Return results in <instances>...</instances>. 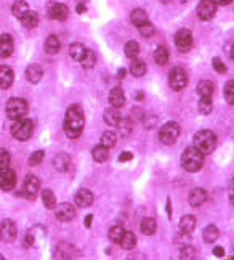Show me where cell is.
I'll list each match as a JSON object with an SVG mask.
<instances>
[{
	"mask_svg": "<svg viewBox=\"0 0 234 260\" xmlns=\"http://www.w3.org/2000/svg\"><path fill=\"white\" fill-rule=\"evenodd\" d=\"M85 125V116L82 108L79 105H73L68 111H66V117H64V134L69 138H79L82 135V130Z\"/></svg>",
	"mask_w": 234,
	"mask_h": 260,
	"instance_id": "6da1fadb",
	"label": "cell"
},
{
	"mask_svg": "<svg viewBox=\"0 0 234 260\" xmlns=\"http://www.w3.org/2000/svg\"><path fill=\"white\" fill-rule=\"evenodd\" d=\"M204 166V154L196 146L186 148L181 154V167L186 172H199Z\"/></svg>",
	"mask_w": 234,
	"mask_h": 260,
	"instance_id": "7a4b0ae2",
	"label": "cell"
},
{
	"mask_svg": "<svg viewBox=\"0 0 234 260\" xmlns=\"http://www.w3.org/2000/svg\"><path fill=\"white\" fill-rule=\"evenodd\" d=\"M194 146L202 154H210L217 146V137L210 130H200L194 135Z\"/></svg>",
	"mask_w": 234,
	"mask_h": 260,
	"instance_id": "3957f363",
	"label": "cell"
},
{
	"mask_svg": "<svg viewBox=\"0 0 234 260\" xmlns=\"http://www.w3.org/2000/svg\"><path fill=\"white\" fill-rule=\"evenodd\" d=\"M34 134V122L30 119L21 117L15 121V124L12 125V135L19 140V142H26Z\"/></svg>",
	"mask_w": 234,
	"mask_h": 260,
	"instance_id": "277c9868",
	"label": "cell"
},
{
	"mask_svg": "<svg viewBox=\"0 0 234 260\" xmlns=\"http://www.w3.org/2000/svg\"><path fill=\"white\" fill-rule=\"evenodd\" d=\"M5 111H7L8 119H12V121H18V119L26 117V114H27V103H26V100L16 98V96L10 98L7 106H5Z\"/></svg>",
	"mask_w": 234,
	"mask_h": 260,
	"instance_id": "5b68a950",
	"label": "cell"
},
{
	"mask_svg": "<svg viewBox=\"0 0 234 260\" xmlns=\"http://www.w3.org/2000/svg\"><path fill=\"white\" fill-rule=\"evenodd\" d=\"M180 137V125L177 122H165L159 130V140L162 145H174Z\"/></svg>",
	"mask_w": 234,
	"mask_h": 260,
	"instance_id": "8992f818",
	"label": "cell"
},
{
	"mask_svg": "<svg viewBox=\"0 0 234 260\" xmlns=\"http://www.w3.org/2000/svg\"><path fill=\"white\" fill-rule=\"evenodd\" d=\"M169 85L172 87V90H175V92H180V90L185 88L188 85V74L185 69L180 66L172 69L169 73Z\"/></svg>",
	"mask_w": 234,
	"mask_h": 260,
	"instance_id": "52a82bcc",
	"label": "cell"
},
{
	"mask_svg": "<svg viewBox=\"0 0 234 260\" xmlns=\"http://www.w3.org/2000/svg\"><path fill=\"white\" fill-rule=\"evenodd\" d=\"M192 42H194L192 32L188 31V29H180V31L175 34V45L181 53L189 52L191 47H192Z\"/></svg>",
	"mask_w": 234,
	"mask_h": 260,
	"instance_id": "ba28073f",
	"label": "cell"
},
{
	"mask_svg": "<svg viewBox=\"0 0 234 260\" xmlns=\"http://www.w3.org/2000/svg\"><path fill=\"white\" fill-rule=\"evenodd\" d=\"M47 12L48 16L55 19V21H64L69 16V8L64 4H56V2H50L47 5Z\"/></svg>",
	"mask_w": 234,
	"mask_h": 260,
	"instance_id": "9c48e42d",
	"label": "cell"
},
{
	"mask_svg": "<svg viewBox=\"0 0 234 260\" xmlns=\"http://www.w3.org/2000/svg\"><path fill=\"white\" fill-rule=\"evenodd\" d=\"M217 13V4L213 0H200V4L197 5V16L202 21H209Z\"/></svg>",
	"mask_w": 234,
	"mask_h": 260,
	"instance_id": "30bf717a",
	"label": "cell"
},
{
	"mask_svg": "<svg viewBox=\"0 0 234 260\" xmlns=\"http://www.w3.org/2000/svg\"><path fill=\"white\" fill-rule=\"evenodd\" d=\"M55 215L59 222H71V220L76 218V209L69 203H61L55 206Z\"/></svg>",
	"mask_w": 234,
	"mask_h": 260,
	"instance_id": "8fae6325",
	"label": "cell"
},
{
	"mask_svg": "<svg viewBox=\"0 0 234 260\" xmlns=\"http://www.w3.org/2000/svg\"><path fill=\"white\" fill-rule=\"evenodd\" d=\"M40 189V180L36 175H27L23 185V196L27 199H36Z\"/></svg>",
	"mask_w": 234,
	"mask_h": 260,
	"instance_id": "7c38bea8",
	"label": "cell"
},
{
	"mask_svg": "<svg viewBox=\"0 0 234 260\" xmlns=\"http://www.w3.org/2000/svg\"><path fill=\"white\" fill-rule=\"evenodd\" d=\"M16 235H18V228L15 222H12V220H4L2 225H0V239H2L4 243H12L15 241Z\"/></svg>",
	"mask_w": 234,
	"mask_h": 260,
	"instance_id": "4fadbf2b",
	"label": "cell"
},
{
	"mask_svg": "<svg viewBox=\"0 0 234 260\" xmlns=\"http://www.w3.org/2000/svg\"><path fill=\"white\" fill-rule=\"evenodd\" d=\"M15 186H16V174L10 167L2 169L0 171V188L4 191H12Z\"/></svg>",
	"mask_w": 234,
	"mask_h": 260,
	"instance_id": "5bb4252c",
	"label": "cell"
},
{
	"mask_svg": "<svg viewBox=\"0 0 234 260\" xmlns=\"http://www.w3.org/2000/svg\"><path fill=\"white\" fill-rule=\"evenodd\" d=\"M13 50H15L13 37L10 36V34H2V36H0V58L12 56Z\"/></svg>",
	"mask_w": 234,
	"mask_h": 260,
	"instance_id": "9a60e30c",
	"label": "cell"
},
{
	"mask_svg": "<svg viewBox=\"0 0 234 260\" xmlns=\"http://www.w3.org/2000/svg\"><path fill=\"white\" fill-rule=\"evenodd\" d=\"M188 201L192 207H199L207 201V191L204 188H194L188 196Z\"/></svg>",
	"mask_w": 234,
	"mask_h": 260,
	"instance_id": "2e32d148",
	"label": "cell"
},
{
	"mask_svg": "<svg viewBox=\"0 0 234 260\" xmlns=\"http://www.w3.org/2000/svg\"><path fill=\"white\" fill-rule=\"evenodd\" d=\"M109 103L113 108H122L125 105V93L124 90H122L120 87H114L113 90L109 92Z\"/></svg>",
	"mask_w": 234,
	"mask_h": 260,
	"instance_id": "e0dca14e",
	"label": "cell"
},
{
	"mask_svg": "<svg viewBox=\"0 0 234 260\" xmlns=\"http://www.w3.org/2000/svg\"><path fill=\"white\" fill-rule=\"evenodd\" d=\"M15 81V73L12 68L8 66H0V88H8L12 87Z\"/></svg>",
	"mask_w": 234,
	"mask_h": 260,
	"instance_id": "ac0fdd59",
	"label": "cell"
},
{
	"mask_svg": "<svg viewBox=\"0 0 234 260\" xmlns=\"http://www.w3.org/2000/svg\"><path fill=\"white\" fill-rule=\"evenodd\" d=\"M74 201L77 207H90L93 204V193H91L90 189H79Z\"/></svg>",
	"mask_w": 234,
	"mask_h": 260,
	"instance_id": "d6986e66",
	"label": "cell"
},
{
	"mask_svg": "<svg viewBox=\"0 0 234 260\" xmlns=\"http://www.w3.org/2000/svg\"><path fill=\"white\" fill-rule=\"evenodd\" d=\"M24 76H26V79L30 84H37V82H40V79H42L44 71H42V68H40L39 64H29L26 68Z\"/></svg>",
	"mask_w": 234,
	"mask_h": 260,
	"instance_id": "ffe728a7",
	"label": "cell"
},
{
	"mask_svg": "<svg viewBox=\"0 0 234 260\" xmlns=\"http://www.w3.org/2000/svg\"><path fill=\"white\" fill-rule=\"evenodd\" d=\"M53 166L58 172H68L71 167V156L66 153H59L53 159Z\"/></svg>",
	"mask_w": 234,
	"mask_h": 260,
	"instance_id": "44dd1931",
	"label": "cell"
},
{
	"mask_svg": "<svg viewBox=\"0 0 234 260\" xmlns=\"http://www.w3.org/2000/svg\"><path fill=\"white\" fill-rule=\"evenodd\" d=\"M178 226H180V233L191 235L192 232H194V228H196V218L192 217V215H185V217H181Z\"/></svg>",
	"mask_w": 234,
	"mask_h": 260,
	"instance_id": "7402d4cb",
	"label": "cell"
},
{
	"mask_svg": "<svg viewBox=\"0 0 234 260\" xmlns=\"http://www.w3.org/2000/svg\"><path fill=\"white\" fill-rule=\"evenodd\" d=\"M140 230H141V233H143L145 236H151V235H154V233H156V230H157V223H156V220L152 218V217H145L143 220H141Z\"/></svg>",
	"mask_w": 234,
	"mask_h": 260,
	"instance_id": "603a6c76",
	"label": "cell"
},
{
	"mask_svg": "<svg viewBox=\"0 0 234 260\" xmlns=\"http://www.w3.org/2000/svg\"><path fill=\"white\" fill-rule=\"evenodd\" d=\"M130 21H131V24L138 27L141 24H145L146 21H149V18H148V13L143 8H135L130 15Z\"/></svg>",
	"mask_w": 234,
	"mask_h": 260,
	"instance_id": "cb8c5ba5",
	"label": "cell"
},
{
	"mask_svg": "<svg viewBox=\"0 0 234 260\" xmlns=\"http://www.w3.org/2000/svg\"><path fill=\"white\" fill-rule=\"evenodd\" d=\"M218 236H220V230H218L217 225H207L206 230H204V233H202L204 243H209V244L215 243L217 239H218Z\"/></svg>",
	"mask_w": 234,
	"mask_h": 260,
	"instance_id": "d4e9b609",
	"label": "cell"
},
{
	"mask_svg": "<svg viewBox=\"0 0 234 260\" xmlns=\"http://www.w3.org/2000/svg\"><path fill=\"white\" fill-rule=\"evenodd\" d=\"M130 73L135 77H143L146 74V63L143 61V59L133 58V61H131V64H130Z\"/></svg>",
	"mask_w": 234,
	"mask_h": 260,
	"instance_id": "484cf974",
	"label": "cell"
},
{
	"mask_svg": "<svg viewBox=\"0 0 234 260\" xmlns=\"http://www.w3.org/2000/svg\"><path fill=\"white\" fill-rule=\"evenodd\" d=\"M45 52L48 55H56L59 52V48H61V44H59V39L56 36H48L47 37V41H45Z\"/></svg>",
	"mask_w": 234,
	"mask_h": 260,
	"instance_id": "4316f807",
	"label": "cell"
},
{
	"mask_svg": "<svg viewBox=\"0 0 234 260\" xmlns=\"http://www.w3.org/2000/svg\"><path fill=\"white\" fill-rule=\"evenodd\" d=\"M91 157H93V161L96 162H106L109 159V149L105 148L103 145H98L93 148V151H91Z\"/></svg>",
	"mask_w": 234,
	"mask_h": 260,
	"instance_id": "83f0119b",
	"label": "cell"
},
{
	"mask_svg": "<svg viewBox=\"0 0 234 260\" xmlns=\"http://www.w3.org/2000/svg\"><path fill=\"white\" fill-rule=\"evenodd\" d=\"M103 117H105V122L108 124V125H117V122H119V119H120V114H119V109L117 108H108L106 111H105V114H103Z\"/></svg>",
	"mask_w": 234,
	"mask_h": 260,
	"instance_id": "f1b7e54d",
	"label": "cell"
},
{
	"mask_svg": "<svg viewBox=\"0 0 234 260\" xmlns=\"http://www.w3.org/2000/svg\"><path fill=\"white\" fill-rule=\"evenodd\" d=\"M27 12H29V5H27V2H24V0H18V2H15L12 5V13L18 19H21Z\"/></svg>",
	"mask_w": 234,
	"mask_h": 260,
	"instance_id": "f546056e",
	"label": "cell"
},
{
	"mask_svg": "<svg viewBox=\"0 0 234 260\" xmlns=\"http://www.w3.org/2000/svg\"><path fill=\"white\" fill-rule=\"evenodd\" d=\"M21 23L26 29H34L39 24V15L36 12H30L29 10V12L21 18Z\"/></svg>",
	"mask_w": 234,
	"mask_h": 260,
	"instance_id": "4dcf8cb0",
	"label": "cell"
},
{
	"mask_svg": "<svg viewBox=\"0 0 234 260\" xmlns=\"http://www.w3.org/2000/svg\"><path fill=\"white\" fill-rule=\"evenodd\" d=\"M119 244L124 249H127V251H131V249L137 246V238H135V235L131 233V232H125L124 236L120 238Z\"/></svg>",
	"mask_w": 234,
	"mask_h": 260,
	"instance_id": "1f68e13d",
	"label": "cell"
},
{
	"mask_svg": "<svg viewBox=\"0 0 234 260\" xmlns=\"http://www.w3.org/2000/svg\"><path fill=\"white\" fill-rule=\"evenodd\" d=\"M85 47L82 45V44H79V42H76V44H73L69 47V55H71V58L73 59H76V61H80V59L84 58V55H85Z\"/></svg>",
	"mask_w": 234,
	"mask_h": 260,
	"instance_id": "d6a6232c",
	"label": "cell"
},
{
	"mask_svg": "<svg viewBox=\"0 0 234 260\" xmlns=\"http://www.w3.org/2000/svg\"><path fill=\"white\" fill-rule=\"evenodd\" d=\"M197 108H199V113H200V114L209 116V114L212 113V109H213L212 96H200Z\"/></svg>",
	"mask_w": 234,
	"mask_h": 260,
	"instance_id": "836d02e7",
	"label": "cell"
},
{
	"mask_svg": "<svg viewBox=\"0 0 234 260\" xmlns=\"http://www.w3.org/2000/svg\"><path fill=\"white\" fill-rule=\"evenodd\" d=\"M213 92H215V87H213V82L210 81H200L197 84V93L200 96H212Z\"/></svg>",
	"mask_w": 234,
	"mask_h": 260,
	"instance_id": "e575fe53",
	"label": "cell"
},
{
	"mask_svg": "<svg viewBox=\"0 0 234 260\" xmlns=\"http://www.w3.org/2000/svg\"><path fill=\"white\" fill-rule=\"evenodd\" d=\"M80 64H82L85 69H91L95 66V63H96V53L93 52V50H85V55H84V58L80 59L79 61Z\"/></svg>",
	"mask_w": 234,
	"mask_h": 260,
	"instance_id": "d590c367",
	"label": "cell"
},
{
	"mask_svg": "<svg viewBox=\"0 0 234 260\" xmlns=\"http://www.w3.org/2000/svg\"><path fill=\"white\" fill-rule=\"evenodd\" d=\"M117 143V135L114 132H111V130H108V132L103 134V137H101V143L99 145H103L105 148L111 149V148H114Z\"/></svg>",
	"mask_w": 234,
	"mask_h": 260,
	"instance_id": "8d00e7d4",
	"label": "cell"
},
{
	"mask_svg": "<svg viewBox=\"0 0 234 260\" xmlns=\"http://www.w3.org/2000/svg\"><path fill=\"white\" fill-rule=\"evenodd\" d=\"M169 56H170L169 55V50L165 47H157L156 52H154V61L157 64H160V66H164L169 61Z\"/></svg>",
	"mask_w": 234,
	"mask_h": 260,
	"instance_id": "74e56055",
	"label": "cell"
},
{
	"mask_svg": "<svg viewBox=\"0 0 234 260\" xmlns=\"http://www.w3.org/2000/svg\"><path fill=\"white\" fill-rule=\"evenodd\" d=\"M125 55H127V58H130V59H133V58H137L138 55H140V44L137 42V41H128L127 44H125Z\"/></svg>",
	"mask_w": 234,
	"mask_h": 260,
	"instance_id": "f35d334b",
	"label": "cell"
},
{
	"mask_svg": "<svg viewBox=\"0 0 234 260\" xmlns=\"http://www.w3.org/2000/svg\"><path fill=\"white\" fill-rule=\"evenodd\" d=\"M42 201H44V206L47 209H55L56 198H55V193L52 191V189H44V191H42Z\"/></svg>",
	"mask_w": 234,
	"mask_h": 260,
	"instance_id": "ab89813d",
	"label": "cell"
},
{
	"mask_svg": "<svg viewBox=\"0 0 234 260\" xmlns=\"http://www.w3.org/2000/svg\"><path fill=\"white\" fill-rule=\"evenodd\" d=\"M73 251H74V249L71 247L69 244L61 243V244L58 246V251L55 252V257H59V258H71V257H73Z\"/></svg>",
	"mask_w": 234,
	"mask_h": 260,
	"instance_id": "60d3db41",
	"label": "cell"
},
{
	"mask_svg": "<svg viewBox=\"0 0 234 260\" xmlns=\"http://www.w3.org/2000/svg\"><path fill=\"white\" fill-rule=\"evenodd\" d=\"M117 127H119V134L122 135V137H128L130 135V132H131V122H130V119H119V122H117Z\"/></svg>",
	"mask_w": 234,
	"mask_h": 260,
	"instance_id": "b9f144b4",
	"label": "cell"
},
{
	"mask_svg": "<svg viewBox=\"0 0 234 260\" xmlns=\"http://www.w3.org/2000/svg\"><path fill=\"white\" fill-rule=\"evenodd\" d=\"M124 233H125L124 226L116 225V226H113V228L109 230V239H111L113 243H119V241H120V238L124 236Z\"/></svg>",
	"mask_w": 234,
	"mask_h": 260,
	"instance_id": "7bdbcfd3",
	"label": "cell"
},
{
	"mask_svg": "<svg viewBox=\"0 0 234 260\" xmlns=\"http://www.w3.org/2000/svg\"><path fill=\"white\" fill-rule=\"evenodd\" d=\"M138 31H140V34L143 36V37H152V36H154V32H156V27H154V24H151L149 21H146L145 24L138 26Z\"/></svg>",
	"mask_w": 234,
	"mask_h": 260,
	"instance_id": "ee69618b",
	"label": "cell"
},
{
	"mask_svg": "<svg viewBox=\"0 0 234 260\" xmlns=\"http://www.w3.org/2000/svg\"><path fill=\"white\" fill-rule=\"evenodd\" d=\"M194 255H196V249L192 247L191 244H186V246H183V249H181V252H180V258H183V260H186V258H194Z\"/></svg>",
	"mask_w": 234,
	"mask_h": 260,
	"instance_id": "f6af8a7d",
	"label": "cell"
},
{
	"mask_svg": "<svg viewBox=\"0 0 234 260\" xmlns=\"http://www.w3.org/2000/svg\"><path fill=\"white\" fill-rule=\"evenodd\" d=\"M10 161H12V156H10V153L7 151V149L0 148V171L10 167Z\"/></svg>",
	"mask_w": 234,
	"mask_h": 260,
	"instance_id": "bcb514c9",
	"label": "cell"
},
{
	"mask_svg": "<svg viewBox=\"0 0 234 260\" xmlns=\"http://www.w3.org/2000/svg\"><path fill=\"white\" fill-rule=\"evenodd\" d=\"M44 161V151L42 149H39V151H36V153H32L29 156V166H39L40 162Z\"/></svg>",
	"mask_w": 234,
	"mask_h": 260,
	"instance_id": "7dc6e473",
	"label": "cell"
},
{
	"mask_svg": "<svg viewBox=\"0 0 234 260\" xmlns=\"http://www.w3.org/2000/svg\"><path fill=\"white\" fill-rule=\"evenodd\" d=\"M225 96H226V102L229 105L234 103V82L232 81H228L225 85Z\"/></svg>",
	"mask_w": 234,
	"mask_h": 260,
	"instance_id": "c3c4849f",
	"label": "cell"
},
{
	"mask_svg": "<svg viewBox=\"0 0 234 260\" xmlns=\"http://www.w3.org/2000/svg\"><path fill=\"white\" fill-rule=\"evenodd\" d=\"M212 66H213V69H215L217 73H220V74H225L228 69H226V64L221 61L220 58H213L212 59Z\"/></svg>",
	"mask_w": 234,
	"mask_h": 260,
	"instance_id": "681fc988",
	"label": "cell"
},
{
	"mask_svg": "<svg viewBox=\"0 0 234 260\" xmlns=\"http://www.w3.org/2000/svg\"><path fill=\"white\" fill-rule=\"evenodd\" d=\"M131 157H133V154H131L130 151H125V153H122L119 156V161L120 162H127V161H131Z\"/></svg>",
	"mask_w": 234,
	"mask_h": 260,
	"instance_id": "f907efd6",
	"label": "cell"
},
{
	"mask_svg": "<svg viewBox=\"0 0 234 260\" xmlns=\"http://www.w3.org/2000/svg\"><path fill=\"white\" fill-rule=\"evenodd\" d=\"M213 255H217V257H223L225 255V249L217 246V247H213Z\"/></svg>",
	"mask_w": 234,
	"mask_h": 260,
	"instance_id": "816d5d0a",
	"label": "cell"
},
{
	"mask_svg": "<svg viewBox=\"0 0 234 260\" xmlns=\"http://www.w3.org/2000/svg\"><path fill=\"white\" fill-rule=\"evenodd\" d=\"M131 113H133L135 117H138L140 121L143 119V109H141V108H133V111H131Z\"/></svg>",
	"mask_w": 234,
	"mask_h": 260,
	"instance_id": "f5cc1de1",
	"label": "cell"
},
{
	"mask_svg": "<svg viewBox=\"0 0 234 260\" xmlns=\"http://www.w3.org/2000/svg\"><path fill=\"white\" fill-rule=\"evenodd\" d=\"M91 220H93V215H87V217H85L84 225H85L87 228H90V226H91Z\"/></svg>",
	"mask_w": 234,
	"mask_h": 260,
	"instance_id": "db71d44e",
	"label": "cell"
},
{
	"mask_svg": "<svg viewBox=\"0 0 234 260\" xmlns=\"http://www.w3.org/2000/svg\"><path fill=\"white\" fill-rule=\"evenodd\" d=\"M213 2H215L217 5H229L232 0H213Z\"/></svg>",
	"mask_w": 234,
	"mask_h": 260,
	"instance_id": "11a10c76",
	"label": "cell"
},
{
	"mask_svg": "<svg viewBox=\"0 0 234 260\" xmlns=\"http://www.w3.org/2000/svg\"><path fill=\"white\" fill-rule=\"evenodd\" d=\"M76 10H77V13H79V15H82V13L85 12L87 8H85V5H82V4H80V5H77V8H76Z\"/></svg>",
	"mask_w": 234,
	"mask_h": 260,
	"instance_id": "9f6ffc18",
	"label": "cell"
},
{
	"mask_svg": "<svg viewBox=\"0 0 234 260\" xmlns=\"http://www.w3.org/2000/svg\"><path fill=\"white\" fill-rule=\"evenodd\" d=\"M125 73H127L125 69H119V71H117V77L119 79H124L125 77Z\"/></svg>",
	"mask_w": 234,
	"mask_h": 260,
	"instance_id": "6f0895ef",
	"label": "cell"
},
{
	"mask_svg": "<svg viewBox=\"0 0 234 260\" xmlns=\"http://www.w3.org/2000/svg\"><path fill=\"white\" fill-rule=\"evenodd\" d=\"M228 55H229V58H232V44L231 42L228 44Z\"/></svg>",
	"mask_w": 234,
	"mask_h": 260,
	"instance_id": "680465c9",
	"label": "cell"
},
{
	"mask_svg": "<svg viewBox=\"0 0 234 260\" xmlns=\"http://www.w3.org/2000/svg\"><path fill=\"white\" fill-rule=\"evenodd\" d=\"M135 98H137V100H143V98H145V95H143V93H137V95H135Z\"/></svg>",
	"mask_w": 234,
	"mask_h": 260,
	"instance_id": "91938a15",
	"label": "cell"
},
{
	"mask_svg": "<svg viewBox=\"0 0 234 260\" xmlns=\"http://www.w3.org/2000/svg\"><path fill=\"white\" fill-rule=\"evenodd\" d=\"M159 2H162V4H169V2H172V0H159Z\"/></svg>",
	"mask_w": 234,
	"mask_h": 260,
	"instance_id": "94428289",
	"label": "cell"
},
{
	"mask_svg": "<svg viewBox=\"0 0 234 260\" xmlns=\"http://www.w3.org/2000/svg\"><path fill=\"white\" fill-rule=\"evenodd\" d=\"M0 260H4V255H0Z\"/></svg>",
	"mask_w": 234,
	"mask_h": 260,
	"instance_id": "6125c7cd",
	"label": "cell"
}]
</instances>
